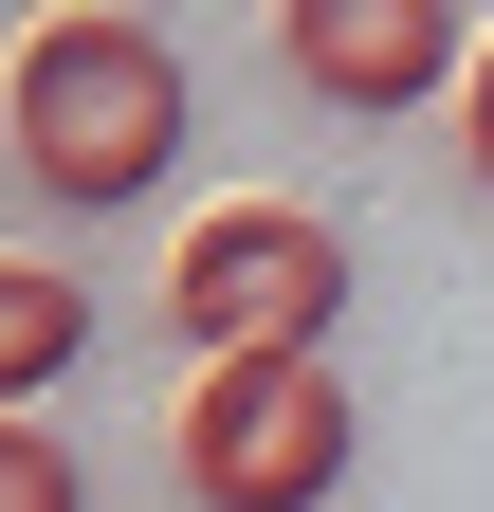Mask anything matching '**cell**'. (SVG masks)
Instances as JSON below:
<instances>
[{
    "label": "cell",
    "mask_w": 494,
    "mask_h": 512,
    "mask_svg": "<svg viewBox=\"0 0 494 512\" xmlns=\"http://www.w3.org/2000/svg\"><path fill=\"white\" fill-rule=\"evenodd\" d=\"M183 128H202V92H183V55L129 19V0H19L0 147H19V183H37L55 220H129V202H165Z\"/></svg>",
    "instance_id": "cell-1"
},
{
    "label": "cell",
    "mask_w": 494,
    "mask_h": 512,
    "mask_svg": "<svg viewBox=\"0 0 494 512\" xmlns=\"http://www.w3.org/2000/svg\"><path fill=\"white\" fill-rule=\"evenodd\" d=\"M165 458H183L202 512H312V494H348V458H366L348 366H330V348H202Z\"/></svg>",
    "instance_id": "cell-2"
},
{
    "label": "cell",
    "mask_w": 494,
    "mask_h": 512,
    "mask_svg": "<svg viewBox=\"0 0 494 512\" xmlns=\"http://www.w3.org/2000/svg\"><path fill=\"white\" fill-rule=\"evenodd\" d=\"M330 311H348V238L312 202H202L183 256H165L183 366H202V348H330Z\"/></svg>",
    "instance_id": "cell-3"
},
{
    "label": "cell",
    "mask_w": 494,
    "mask_h": 512,
    "mask_svg": "<svg viewBox=\"0 0 494 512\" xmlns=\"http://www.w3.org/2000/svg\"><path fill=\"white\" fill-rule=\"evenodd\" d=\"M458 55V0H275V74L312 110H440Z\"/></svg>",
    "instance_id": "cell-4"
},
{
    "label": "cell",
    "mask_w": 494,
    "mask_h": 512,
    "mask_svg": "<svg viewBox=\"0 0 494 512\" xmlns=\"http://www.w3.org/2000/svg\"><path fill=\"white\" fill-rule=\"evenodd\" d=\"M74 348H92V275L74 256H0V403L74 384Z\"/></svg>",
    "instance_id": "cell-5"
},
{
    "label": "cell",
    "mask_w": 494,
    "mask_h": 512,
    "mask_svg": "<svg viewBox=\"0 0 494 512\" xmlns=\"http://www.w3.org/2000/svg\"><path fill=\"white\" fill-rule=\"evenodd\" d=\"M0 512H74V439L37 403H0Z\"/></svg>",
    "instance_id": "cell-6"
},
{
    "label": "cell",
    "mask_w": 494,
    "mask_h": 512,
    "mask_svg": "<svg viewBox=\"0 0 494 512\" xmlns=\"http://www.w3.org/2000/svg\"><path fill=\"white\" fill-rule=\"evenodd\" d=\"M458 165H476V202H494V37L458 55Z\"/></svg>",
    "instance_id": "cell-7"
}]
</instances>
